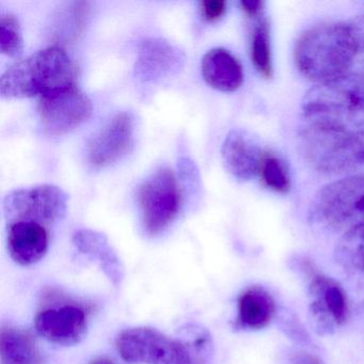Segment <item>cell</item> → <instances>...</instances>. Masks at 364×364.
Returning a JSON list of instances; mask_svg holds the SVG:
<instances>
[{
    "label": "cell",
    "mask_w": 364,
    "mask_h": 364,
    "mask_svg": "<svg viewBox=\"0 0 364 364\" xmlns=\"http://www.w3.org/2000/svg\"><path fill=\"white\" fill-rule=\"evenodd\" d=\"M295 63L302 75L318 84L348 73L355 63L348 23H326L304 31L296 43Z\"/></svg>",
    "instance_id": "obj_1"
},
{
    "label": "cell",
    "mask_w": 364,
    "mask_h": 364,
    "mask_svg": "<svg viewBox=\"0 0 364 364\" xmlns=\"http://www.w3.org/2000/svg\"><path fill=\"white\" fill-rule=\"evenodd\" d=\"M310 124L353 131L364 127V72H348L311 88L302 101Z\"/></svg>",
    "instance_id": "obj_2"
},
{
    "label": "cell",
    "mask_w": 364,
    "mask_h": 364,
    "mask_svg": "<svg viewBox=\"0 0 364 364\" xmlns=\"http://www.w3.org/2000/svg\"><path fill=\"white\" fill-rule=\"evenodd\" d=\"M76 68L58 46L46 48L12 65L0 78V93L7 99L40 97L75 85Z\"/></svg>",
    "instance_id": "obj_3"
},
{
    "label": "cell",
    "mask_w": 364,
    "mask_h": 364,
    "mask_svg": "<svg viewBox=\"0 0 364 364\" xmlns=\"http://www.w3.org/2000/svg\"><path fill=\"white\" fill-rule=\"evenodd\" d=\"M300 146L311 165L323 173L364 168V127L343 131L309 123L300 133Z\"/></svg>",
    "instance_id": "obj_4"
},
{
    "label": "cell",
    "mask_w": 364,
    "mask_h": 364,
    "mask_svg": "<svg viewBox=\"0 0 364 364\" xmlns=\"http://www.w3.org/2000/svg\"><path fill=\"white\" fill-rule=\"evenodd\" d=\"M117 350L133 364H205L191 343L166 336L159 330L135 327L123 330L116 341Z\"/></svg>",
    "instance_id": "obj_5"
},
{
    "label": "cell",
    "mask_w": 364,
    "mask_h": 364,
    "mask_svg": "<svg viewBox=\"0 0 364 364\" xmlns=\"http://www.w3.org/2000/svg\"><path fill=\"white\" fill-rule=\"evenodd\" d=\"M313 214L328 227L344 233L364 223V173L323 186L313 202Z\"/></svg>",
    "instance_id": "obj_6"
},
{
    "label": "cell",
    "mask_w": 364,
    "mask_h": 364,
    "mask_svg": "<svg viewBox=\"0 0 364 364\" xmlns=\"http://www.w3.org/2000/svg\"><path fill=\"white\" fill-rule=\"evenodd\" d=\"M142 225L150 236L163 233L178 216L181 193L173 171L161 168L137 189Z\"/></svg>",
    "instance_id": "obj_7"
},
{
    "label": "cell",
    "mask_w": 364,
    "mask_h": 364,
    "mask_svg": "<svg viewBox=\"0 0 364 364\" xmlns=\"http://www.w3.org/2000/svg\"><path fill=\"white\" fill-rule=\"evenodd\" d=\"M68 199L67 193L55 185L16 189L4 199V215L9 225L27 221L46 227L65 216Z\"/></svg>",
    "instance_id": "obj_8"
},
{
    "label": "cell",
    "mask_w": 364,
    "mask_h": 364,
    "mask_svg": "<svg viewBox=\"0 0 364 364\" xmlns=\"http://www.w3.org/2000/svg\"><path fill=\"white\" fill-rule=\"evenodd\" d=\"M55 296L56 298L48 302L50 306L38 312L36 330L42 338L54 344H77L84 338L88 328V309L75 300Z\"/></svg>",
    "instance_id": "obj_9"
},
{
    "label": "cell",
    "mask_w": 364,
    "mask_h": 364,
    "mask_svg": "<svg viewBox=\"0 0 364 364\" xmlns=\"http://www.w3.org/2000/svg\"><path fill=\"white\" fill-rule=\"evenodd\" d=\"M92 102L76 85L40 97L38 114L44 131L59 136L73 131L92 114Z\"/></svg>",
    "instance_id": "obj_10"
},
{
    "label": "cell",
    "mask_w": 364,
    "mask_h": 364,
    "mask_svg": "<svg viewBox=\"0 0 364 364\" xmlns=\"http://www.w3.org/2000/svg\"><path fill=\"white\" fill-rule=\"evenodd\" d=\"M135 135V120L129 112L116 114L87 146V159L93 168L117 163L131 150Z\"/></svg>",
    "instance_id": "obj_11"
},
{
    "label": "cell",
    "mask_w": 364,
    "mask_h": 364,
    "mask_svg": "<svg viewBox=\"0 0 364 364\" xmlns=\"http://www.w3.org/2000/svg\"><path fill=\"white\" fill-rule=\"evenodd\" d=\"M299 267L309 281L313 312L329 323L343 325L348 316L349 306L342 285L326 276L311 259H300Z\"/></svg>",
    "instance_id": "obj_12"
},
{
    "label": "cell",
    "mask_w": 364,
    "mask_h": 364,
    "mask_svg": "<svg viewBox=\"0 0 364 364\" xmlns=\"http://www.w3.org/2000/svg\"><path fill=\"white\" fill-rule=\"evenodd\" d=\"M183 63L178 48L166 40L150 38L140 44L136 74L146 82H155L178 73Z\"/></svg>",
    "instance_id": "obj_13"
},
{
    "label": "cell",
    "mask_w": 364,
    "mask_h": 364,
    "mask_svg": "<svg viewBox=\"0 0 364 364\" xmlns=\"http://www.w3.org/2000/svg\"><path fill=\"white\" fill-rule=\"evenodd\" d=\"M7 244L14 262L31 266L46 257L50 246V234L46 227L40 223L18 221L10 223Z\"/></svg>",
    "instance_id": "obj_14"
},
{
    "label": "cell",
    "mask_w": 364,
    "mask_h": 364,
    "mask_svg": "<svg viewBox=\"0 0 364 364\" xmlns=\"http://www.w3.org/2000/svg\"><path fill=\"white\" fill-rule=\"evenodd\" d=\"M263 153L252 137L234 129L223 146V157L230 173L240 181H249L259 173Z\"/></svg>",
    "instance_id": "obj_15"
},
{
    "label": "cell",
    "mask_w": 364,
    "mask_h": 364,
    "mask_svg": "<svg viewBox=\"0 0 364 364\" xmlns=\"http://www.w3.org/2000/svg\"><path fill=\"white\" fill-rule=\"evenodd\" d=\"M201 70L204 80L223 92L237 90L244 82L242 65L225 48L208 50L202 58Z\"/></svg>",
    "instance_id": "obj_16"
},
{
    "label": "cell",
    "mask_w": 364,
    "mask_h": 364,
    "mask_svg": "<svg viewBox=\"0 0 364 364\" xmlns=\"http://www.w3.org/2000/svg\"><path fill=\"white\" fill-rule=\"evenodd\" d=\"M276 302L267 289L259 285L247 287L237 300L236 325L242 329L265 328L274 318Z\"/></svg>",
    "instance_id": "obj_17"
},
{
    "label": "cell",
    "mask_w": 364,
    "mask_h": 364,
    "mask_svg": "<svg viewBox=\"0 0 364 364\" xmlns=\"http://www.w3.org/2000/svg\"><path fill=\"white\" fill-rule=\"evenodd\" d=\"M1 364H42L43 355L35 336L16 326L4 325L0 332Z\"/></svg>",
    "instance_id": "obj_18"
},
{
    "label": "cell",
    "mask_w": 364,
    "mask_h": 364,
    "mask_svg": "<svg viewBox=\"0 0 364 364\" xmlns=\"http://www.w3.org/2000/svg\"><path fill=\"white\" fill-rule=\"evenodd\" d=\"M73 242L80 252L99 259L102 269L116 287L121 284L123 279L122 265L103 234L91 230H80L74 234Z\"/></svg>",
    "instance_id": "obj_19"
},
{
    "label": "cell",
    "mask_w": 364,
    "mask_h": 364,
    "mask_svg": "<svg viewBox=\"0 0 364 364\" xmlns=\"http://www.w3.org/2000/svg\"><path fill=\"white\" fill-rule=\"evenodd\" d=\"M251 59L255 69L265 78H270L274 73L270 41V23L264 14L255 18L251 31Z\"/></svg>",
    "instance_id": "obj_20"
},
{
    "label": "cell",
    "mask_w": 364,
    "mask_h": 364,
    "mask_svg": "<svg viewBox=\"0 0 364 364\" xmlns=\"http://www.w3.org/2000/svg\"><path fill=\"white\" fill-rule=\"evenodd\" d=\"M336 255L345 267L364 274V223L343 234Z\"/></svg>",
    "instance_id": "obj_21"
},
{
    "label": "cell",
    "mask_w": 364,
    "mask_h": 364,
    "mask_svg": "<svg viewBox=\"0 0 364 364\" xmlns=\"http://www.w3.org/2000/svg\"><path fill=\"white\" fill-rule=\"evenodd\" d=\"M259 174L262 182L272 191L285 193L291 188V176L287 164L274 153H263Z\"/></svg>",
    "instance_id": "obj_22"
},
{
    "label": "cell",
    "mask_w": 364,
    "mask_h": 364,
    "mask_svg": "<svg viewBox=\"0 0 364 364\" xmlns=\"http://www.w3.org/2000/svg\"><path fill=\"white\" fill-rule=\"evenodd\" d=\"M23 38L20 23L12 14H3L0 18V50L10 57H20L23 53Z\"/></svg>",
    "instance_id": "obj_23"
},
{
    "label": "cell",
    "mask_w": 364,
    "mask_h": 364,
    "mask_svg": "<svg viewBox=\"0 0 364 364\" xmlns=\"http://www.w3.org/2000/svg\"><path fill=\"white\" fill-rule=\"evenodd\" d=\"M59 16L58 24L60 36L65 38H76L84 31L89 14V4L84 1L70 4Z\"/></svg>",
    "instance_id": "obj_24"
},
{
    "label": "cell",
    "mask_w": 364,
    "mask_h": 364,
    "mask_svg": "<svg viewBox=\"0 0 364 364\" xmlns=\"http://www.w3.org/2000/svg\"><path fill=\"white\" fill-rule=\"evenodd\" d=\"M347 23H348L351 35H353V43H355V63H359L363 68L362 72H364V14L355 16Z\"/></svg>",
    "instance_id": "obj_25"
},
{
    "label": "cell",
    "mask_w": 364,
    "mask_h": 364,
    "mask_svg": "<svg viewBox=\"0 0 364 364\" xmlns=\"http://www.w3.org/2000/svg\"><path fill=\"white\" fill-rule=\"evenodd\" d=\"M227 3L223 0H203L201 3V11L206 21L218 20L225 14Z\"/></svg>",
    "instance_id": "obj_26"
},
{
    "label": "cell",
    "mask_w": 364,
    "mask_h": 364,
    "mask_svg": "<svg viewBox=\"0 0 364 364\" xmlns=\"http://www.w3.org/2000/svg\"><path fill=\"white\" fill-rule=\"evenodd\" d=\"M264 6L265 3L264 1H259V0H242L240 1V7H242V11L250 16L252 18H259L263 14Z\"/></svg>",
    "instance_id": "obj_27"
},
{
    "label": "cell",
    "mask_w": 364,
    "mask_h": 364,
    "mask_svg": "<svg viewBox=\"0 0 364 364\" xmlns=\"http://www.w3.org/2000/svg\"><path fill=\"white\" fill-rule=\"evenodd\" d=\"M291 364H323L318 355L306 351H296L291 355Z\"/></svg>",
    "instance_id": "obj_28"
},
{
    "label": "cell",
    "mask_w": 364,
    "mask_h": 364,
    "mask_svg": "<svg viewBox=\"0 0 364 364\" xmlns=\"http://www.w3.org/2000/svg\"><path fill=\"white\" fill-rule=\"evenodd\" d=\"M90 364H116L112 360L108 359V358L105 357H100L95 358L92 361L90 362Z\"/></svg>",
    "instance_id": "obj_29"
}]
</instances>
